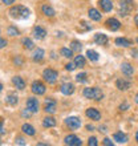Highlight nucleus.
Here are the masks:
<instances>
[{
	"label": "nucleus",
	"instance_id": "obj_32",
	"mask_svg": "<svg viewBox=\"0 0 138 146\" xmlns=\"http://www.w3.org/2000/svg\"><path fill=\"white\" fill-rule=\"evenodd\" d=\"M7 33H8L9 36H12V37H13V36H19V35H20V31H19V29H17L16 27L11 25V27H8Z\"/></svg>",
	"mask_w": 138,
	"mask_h": 146
},
{
	"label": "nucleus",
	"instance_id": "obj_41",
	"mask_svg": "<svg viewBox=\"0 0 138 146\" xmlns=\"http://www.w3.org/2000/svg\"><path fill=\"white\" fill-rule=\"evenodd\" d=\"M104 145H105V146H113V142H111V139L105 138V139H104Z\"/></svg>",
	"mask_w": 138,
	"mask_h": 146
},
{
	"label": "nucleus",
	"instance_id": "obj_45",
	"mask_svg": "<svg viewBox=\"0 0 138 146\" xmlns=\"http://www.w3.org/2000/svg\"><path fill=\"white\" fill-rule=\"evenodd\" d=\"M131 56H133V57H138V50L137 49H131Z\"/></svg>",
	"mask_w": 138,
	"mask_h": 146
},
{
	"label": "nucleus",
	"instance_id": "obj_35",
	"mask_svg": "<svg viewBox=\"0 0 138 146\" xmlns=\"http://www.w3.org/2000/svg\"><path fill=\"white\" fill-rule=\"evenodd\" d=\"M77 68V65H76V62H68L65 65V69L66 70H69V72H72V70H74Z\"/></svg>",
	"mask_w": 138,
	"mask_h": 146
},
{
	"label": "nucleus",
	"instance_id": "obj_9",
	"mask_svg": "<svg viewBox=\"0 0 138 146\" xmlns=\"http://www.w3.org/2000/svg\"><path fill=\"white\" fill-rule=\"evenodd\" d=\"M105 25H106L110 31H118L119 28H121V23H119L117 19H114V17H111V19H107L106 21H105Z\"/></svg>",
	"mask_w": 138,
	"mask_h": 146
},
{
	"label": "nucleus",
	"instance_id": "obj_44",
	"mask_svg": "<svg viewBox=\"0 0 138 146\" xmlns=\"http://www.w3.org/2000/svg\"><path fill=\"white\" fill-rule=\"evenodd\" d=\"M0 126H1V131H0V134L4 135V134H5V130H4V122H3V119H1V122H0Z\"/></svg>",
	"mask_w": 138,
	"mask_h": 146
},
{
	"label": "nucleus",
	"instance_id": "obj_14",
	"mask_svg": "<svg viewBox=\"0 0 138 146\" xmlns=\"http://www.w3.org/2000/svg\"><path fill=\"white\" fill-rule=\"evenodd\" d=\"M98 5L104 12H110L113 9V3L110 0H98Z\"/></svg>",
	"mask_w": 138,
	"mask_h": 146
},
{
	"label": "nucleus",
	"instance_id": "obj_51",
	"mask_svg": "<svg viewBox=\"0 0 138 146\" xmlns=\"http://www.w3.org/2000/svg\"><path fill=\"white\" fill-rule=\"evenodd\" d=\"M135 41H137V42H138V37H137V40H135Z\"/></svg>",
	"mask_w": 138,
	"mask_h": 146
},
{
	"label": "nucleus",
	"instance_id": "obj_39",
	"mask_svg": "<svg viewBox=\"0 0 138 146\" xmlns=\"http://www.w3.org/2000/svg\"><path fill=\"white\" fill-rule=\"evenodd\" d=\"M80 27L82 28V29H85V31H89V29H92V27H90V25H89L86 21H81V23H80Z\"/></svg>",
	"mask_w": 138,
	"mask_h": 146
},
{
	"label": "nucleus",
	"instance_id": "obj_37",
	"mask_svg": "<svg viewBox=\"0 0 138 146\" xmlns=\"http://www.w3.org/2000/svg\"><path fill=\"white\" fill-rule=\"evenodd\" d=\"M88 145H89V146H97V145H98V142H97V138H96V137H90V138L88 139Z\"/></svg>",
	"mask_w": 138,
	"mask_h": 146
},
{
	"label": "nucleus",
	"instance_id": "obj_23",
	"mask_svg": "<svg viewBox=\"0 0 138 146\" xmlns=\"http://www.w3.org/2000/svg\"><path fill=\"white\" fill-rule=\"evenodd\" d=\"M88 16L92 20H94V21H100L101 20V13L97 11L96 8H90V9L88 11Z\"/></svg>",
	"mask_w": 138,
	"mask_h": 146
},
{
	"label": "nucleus",
	"instance_id": "obj_28",
	"mask_svg": "<svg viewBox=\"0 0 138 146\" xmlns=\"http://www.w3.org/2000/svg\"><path fill=\"white\" fill-rule=\"evenodd\" d=\"M74 62H76L77 68H84L85 64H86V61H85V57H84V56H81V54L76 56V58H74Z\"/></svg>",
	"mask_w": 138,
	"mask_h": 146
},
{
	"label": "nucleus",
	"instance_id": "obj_12",
	"mask_svg": "<svg viewBox=\"0 0 138 146\" xmlns=\"http://www.w3.org/2000/svg\"><path fill=\"white\" fill-rule=\"evenodd\" d=\"M115 86L119 90H127L131 86V82L129 80H125V78H119V80L115 81Z\"/></svg>",
	"mask_w": 138,
	"mask_h": 146
},
{
	"label": "nucleus",
	"instance_id": "obj_19",
	"mask_svg": "<svg viewBox=\"0 0 138 146\" xmlns=\"http://www.w3.org/2000/svg\"><path fill=\"white\" fill-rule=\"evenodd\" d=\"M5 102L11 106H16L17 102H19V97L16 96V93H9L7 97H5Z\"/></svg>",
	"mask_w": 138,
	"mask_h": 146
},
{
	"label": "nucleus",
	"instance_id": "obj_20",
	"mask_svg": "<svg viewBox=\"0 0 138 146\" xmlns=\"http://www.w3.org/2000/svg\"><path fill=\"white\" fill-rule=\"evenodd\" d=\"M121 70H122V73L125 76H131V74L134 73V68H133L131 64H129V62H123L122 65H121Z\"/></svg>",
	"mask_w": 138,
	"mask_h": 146
},
{
	"label": "nucleus",
	"instance_id": "obj_16",
	"mask_svg": "<svg viewBox=\"0 0 138 146\" xmlns=\"http://www.w3.org/2000/svg\"><path fill=\"white\" fill-rule=\"evenodd\" d=\"M107 41H109V38L106 35H104V33H96L94 35V42L98 45H106Z\"/></svg>",
	"mask_w": 138,
	"mask_h": 146
},
{
	"label": "nucleus",
	"instance_id": "obj_43",
	"mask_svg": "<svg viewBox=\"0 0 138 146\" xmlns=\"http://www.w3.org/2000/svg\"><path fill=\"white\" fill-rule=\"evenodd\" d=\"M0 46H1V48H5V46H7V40L1 38V40H0Z\"/></svg>",
	"mask_w": 138,
	"mask_h": 146
},
{
	"label": "nucleus",
	"instance_id": "obj_49",
	"mask_svg": "<svg viewBox=\"0 0 138 146\" xmlns=\"http://www.w3.org/2000/svg\"><path fill=\"white\" fill-rule=\"evenodd\" d=\"M134 100H135V102H137V104H138V93H137V94H135V98H134Z\"/></svg>",
	"mask_w": 138,
	"mask_h": 146
},
{
	"label": "nucleus",
	"instance_id": "obj_38",
	"mask_svg": "<svg viewBox=\"0 0 138 146\" xmlns=\"http://www.w3.org/2000/svg\"><path fill=\"white\" fill-rule=\"evenodd\" d=\"M15 143H16V145H21V146L27 145V142H25V141H24V138H21V137H16Z\"/></svg>",
	"mask_w": 138,
	"mask_h": 146
},
{
	"label": "nucleus",
	"instance_id": "obj_7",
	"mask_svg": "<svg viewBox=\"0 0 138 146\" xmlns=\"http://www.w3.org/2000/svg\"><path fill=\"white\" fill-rule=\"evenodd\" d=\"M64 143L65 145H69V146H81L82 142H81V139L74 134H69L66 135L65 138H64Z\"/></svg>",
	"mask_w": 138,
	"mask_h": 146
},
{
	"label": "nucleus",
	"instance_id": "obj_3",
	"mask_svg": "<svg viewBox=\"0 0 138 146\" xmlns=\"http://www.w3.org/2000/svg\"><path fill=\"white\" fill-rule=\"evenodd\" d=\"M134 8V3L133 0H119V15L126 16L129 15Z\"/></svg>",
	"mask_w": 138,
	"mask_h": 146
},
{
	"label": "nucleus",
	"instance_id": "obj_2",
	"mask_svg": "<svg viewBox=\"0 0 138 146\" xmlns=\"http://www.w3.org/2000/svg\"><path fill=\"white\" fill-rule=\"evenodd\" d=\"M85 98H89V100H94V101H101L104 98V93L100 88H85L84 92H82Z\"/></svg>",
	"mask_w": 138,
	"mask_h": 146
},
{
	"label": "nucleus",
	"instance_id": "obj_46",
	"mask_svg": "<svg viewBox=\"0 0 138 146\" xmlns=\"http://www.w3.org/2000/svg\"><path fill=\"white\" fill-rule=\"evenodd\" d=\"M98 130L102 131V133H106L107 129H106V126H100V127H98Z\"/></svg>",
	"mask_w": 138,
	"mask_h": 146
},
{
	"label": "nucleus",
	"instance_id": "obj_31",
	"mask_svg": "<svg viewBox=\"0 0 138 146\" xmlns=\"http://www.w3.org/2000/svg\"><path fill=\"white\" fill-rule=\"evenodd\" d=\"M70 48H72L74 52H80L81 48H82V44H81L80 41H77V40H73V41L70 42Z\"/></svg>",
	"mask_w": 138,
	"mask_h": 146
},
{
	"label": "nucleus",
	"instance_id": "obj_15",
	"mask_svg": "<svg viewBox=\"0 0 138 146\" xmlns=\"http://www.w3.org/2000/svg\"><path fill=\"white\" fill-rule=\"evenodd\" d=\"M33 36L36 40H42L46 36V31L42 27H34L33 28Z\"/></svg>",
	"mask_w": 138,
	"mask_h": 146
},
{
	"label": "nucleus",
	"instance_id": "obj_33",
	"mask_svg": "<svg viewBox=\"0 0 138 146\" xmlns=\"http://www.w3.org/2000/svg\"><path fill=\"white\" fill-rule=\"evenodd\" d=\"M13 64H15L16 66H23V64H24V58H23V56H20V54L15 56V57H13Z\"/></svg>",
	"mask_w": 138,
	"mask_h": 146
},
{
	"label": "nucleus",
	"instance_id": "obj_13",
	"mask_svg": "<svg viewBox=\"0 0 138 146\" xmlns=\"http://www.w3.org/2000/svg\"><path fill=\"white\" fill-rule=\"evenodd\" d=\"M44 56H45V52H44V49H41V48H37V49H34L33 54H32V60H33L34 62H40V61H42Z\"/></svg>",
	"mask_w": 138,
	"mask_h": 146
},
{
	"label": "nucleus",
	"instance_id": "obj_10",
	"mask_svg": "<svg viewBox=\"0 0 138 146\" xmlns=\"http://www.w3.org/2000/svg\"><path fill=\"white\" fill-rule=\"evenodd\" d=\"M27 109H29L32 113H37L38 111V101H37V98L29 97V98L27 100Z\"/></svg>",
	"mask_w": 138,
	"mask_h": 146
},
{
	"label": "nucleus",
	"instance_id": "obj_29",
	"mask_svg": "<svg viewBox=\"0 0 138 146\" xmlns=\"http://www.w3.org/2000/svg\"><path fill=\"white\" fill-rule=\"evenodd\" d=\"M21 44H23V46L25 48V49H33V48H34L33 41H32L31 38H28V37L23 38V41H21Z\"/></svg>",
	"mask_w": 138,
	"mask_h": 146
},
{
	"label": "nucleus",
	"instance_id": "obj_50",
	"mask_svg": "<svg viewBox=\"0 0 138 146\" xmlns=\"http://www.w3.org/2000/svg\"><path fill=\"white\" fill-rule=\"evenodd\" d=\"M135 141L138 142V131H137V134H135Z\"/></svg>",
	"mask_w": 138,
	"mask_h": 146
},
{
	"label": "nucleus",
	"instance_id": "obj_42",
	"mask_svg": "<svg viewBox=\"0 0 138 146\" xmlns=\"http://www.w3.org/2000/svg\"><path fill=\"white\" fill-rule=\"evenodd\" d=\"M1 3H3L4 5H11L12 3H15V0H1Z\"/></svg>",
	"mask_w": 138,
	"mask_h": 146
},
{
	"label": "nucleus",
	"instance_id": "obj_30",
	"mask_svg": "<svg viewBox=\"0 0 138 146\" xmlns=\"http://www.w3.org/2000/svg\"><path fill=\"white\" fill-rule=\"evenodd\" d=\"M60 53H61L62 57L70 58L73 56V49L72 48H70V49H69V48H61V49H60Z\"/></svg>",
	"mask_w": 138,
	"mask_h": 146
},
{
	"label": "nucleus",
	"instance_id": "obj_6",
	"mask_svg": "<svg viewBox=\"0 0 138 146\" xmlns=\"http://www.w3.org/2000/svg\"><path fill=\"white\" fill-rule=\"evenodd\" d=\"M31 89H32V92L34 93V94H37V96H41V94H44L45 93V85L42 84L41 81H33L32 82V86H31Z\"/></svg>",
	"mask_w": 138,
	"mask_h": 146
},
{
	"label": "nucleus",
	"instance_id": "obj_17",
	"mask_svg": "<svg viewBox=\"0 0 138 146\" xmlns=\"http://www.w3.org/2000/svg\"><path fill=\"white\" fill-rule=\"evenodd\" d=\"M12 84L15 85L19 90H23V89L25 88V81H24L20 76H15V77H13V78H12Z\"/></svg>",
	"mask_w": 138,
	"mask_h": 146
},
{
	"label": "nucleus",
	"instance_id": "obj_1",
	"mask_svg": "<svg viewBox=\"0 0 138 146\" xmlns=\"http://www.w3.org/2000/svg\"><path fill=\"white\" fill-rule=\"evenodd\" d=\"M9 15L13 19L17 20H25L29 17V9L24 5H15L9 9Z\"/></svg>",
	"mask_w": 138,
	"mask_h": 146
},
{
	"label": "nucleus",
	"instance_id": "obj_21",
	"mask_svg": "<svg viewBox=\"0 0 138 146\" xmlns=\"http://www.w3.org/2000/svg\"><path fill=\"white\" fill-rule=\"evenodd\" d=\"M41 12L46 16V17H53L54 16V9L50 7V5H48V4L41 5Z\"/></svg>",
	"mask_w": 138,
	"mask_h": 146
},
{
	"label": "nucleus",
	"instance_id": "obj_47",
	"mask_svg": "<svg viewBox=\"0 0 138 146\" xmlns=\"http://www.w3.org/2000/svg\"><path fill=\"white\" fill-rule=\"evenodd\" d=\"M93 129H94V126L93 125H86V130H89V131H92Z\"/></svg>",
	"mask_w": 138,
	"mask_h": 146
},
{
	"label": "nucleus",
	"instance_id": "obj_24",
	"mask_svg": "<svg viewBox=\"0 0 138 146\" xmlns=\"http://www.w3.org/2000/svg\"><path fill=\"white\" fill-rule=\"evenodd\" d=\"M42 126L44 127H53L56 126V119L53 117H45L42 119Z\"/></svg>",
	"mask_w": 138,
	"mask_h": 146
},
{
	"label": "nucleus",
	"instance_id": "obj_26",
	"mask_svg": "<svg viewBox=\"0 0 138 146\" xmlns=\"http://www.w3.org/2000/svg\"><path fill=\"white\" fill-rule=\"evenodd\" d=\"M86 56H88V58L90 60V61H98V58H100V54L97 53L96 50H93V49L86 50Z\"/></svg>",
	"mask_w": 138,
	"mask_h": 146
},
{
	"label": "nucleus",
	"instance_id": "obj_18",
	"mask_svg": "<svg viewBox=\"0 0 138 146\" xmlns=\"http://www.w3.org/2000/svg\"><path fill=\"white\" fill-rule=\"evenodd\" d=\"M113 139L118 143H125L127 142V135L125 133H122V131H117V133L113 134Z\"/></svg>",
	"mask_w": 138,
	"mask_h": 146
},
{
	"label": "nucleus",
	"instance_id": "obj_48",
	"mask_svg": "<svg viewBox=\"0 0 138 146\" xmlns=\"http://www.w3.org/2000/svg\"><path fill=\"white\" fill-rule=\"evenodd\" d=\"M134 23H135V25L138 27V15H135V16H134Z\"/></svg>",
	"mask_w": 138,
	"mask_h": 146
},
{
	"label": "nucleus",
	"instance_id": "obj_25",
	"mask_svg": "<svg viewBox=\"0 0 138 146\" xmlns=\"http://www.w3.org/2000/svg\"><path fill=\"white\" fill-rule=\"evenodd\" d=\"M21 130H23V133H25L27 135H34V127L32 126V125H29V123H24L23 126H21Z\"/></svg>",
	"mask_w": 138,
	"mask_h": 146
},
{
	"label": "nucleus",
	"instance_id": "obj_40",
	"mask_svg": "<svg viewBox=\"0 0 138 146\" xmlns=\"http://www.w3.org/2000/svg\"><path fill=\"white\" fill-rule=\"evenodd\" d=\"M118 109H119L121 111H126L127 109H129V104H127L126 101H125V102H122V104L119 105V108H118Z\"/></svg>",
	"mask_w": 138,
	"mask_h": 146
},
{
	"label": "nucleus",
	"instance_id": "obj_8",
	"mask_svg": "<svg viewBox=\"0 0 138 146\" xmlns=\"http://www.w3.org/2000/svg\"><path fill=\"white\" fill-rule=\"evenodd\" d=\"M85 114H86V117H88V118L93 119V121H100V119H101V113L98 111V109H96V108L86 109Z\"/></svg>",
	"mask_w": 138,
	"mask_h": 146
},
{
	"label": "nucleus",
	"instance_id": "obj_34",
	"mask_svg": "<svg viewBox=\"0 0 138 146\" xmlns=\"http://www.w3.org/2000/svg\"><path fill=\"white\" fill-rule=\"evenodd\" d=\"M76 81L77 82H86L88 81V74L86 73H78L76 76Z\"/></svg>",
	"mask_w": 138,
	"mask_h": 146
},
{
	"label": "nucleus",
	"instance_id": "obj_36",
	"mask_svg": "<svg viewBox=\"0 0 138 146\" xmlns=\"http://www.w3.org/2000/svg\"><path fill=\"white\" fill-rule=\"evenodd\" d=\"M31 114H32V111L29 109H23L21 110V117H24V118H29Z\"/></svg>",
	"mask_w": 138,
	"mask_h": 146
},
{
	"label": "nucleus",
	"instance_id": "obj_11",
	"mask_svg": "<svg viewBox=\"0 0 138 146\" xmlns=\"http://www.w3.org/2000/svg\"><path fill=\"white\" fill-rule=\"evenodd\" d=\"M60 92H61L62 94H65V96H70V94H73V92H74V85L70 84V82L61 84V86H60Z\"/></svg>",
	"mask_w": 138,
	"mask_h": 146
},
{
	"label": "nucleus",
	"instance_id": "obj_4",
	"mask_svg": "<svg viewBox=\"0 0 138 146\" xmlns=\"http://www.w3.org/2000/svg\"><path fill=\"white\" fill-rule=\"evenodd\" d=\"M42 77H44V80H45L48 84H54L58 78V73H57V70L52 69V68H46V69L42 72Z\"/></svg>",
	"mask_w": 138,
	"mask_h": 146
},
{
	"label": "nucleus",
	"instance_id": "obj_27",
	"mask_svg": "<svg viewBox=\"0 0 138 146\" xmlns=\"http://www.w3.org/2000/svg\"><path fill=\"white\" fill-rule=\"evenodd\" d=\"M44 110H45L48 114H53L54 111H56V102H45Z\"/></svg>",
	"mask_w": 138,
	"mask_h": 146
},
{
	"label": "nucleus",
	"instance_id": "obj_5",
	"mask_svg": "<svg viewBox=\"0 0 138 146\" xmlns=\"http://www.w3.org/2000/svg\"><path fill=\"white\" fill-rule=\"evenodd\" d=\"M65 125L69 129H72V130H77V129L81 126V119L78 118V117L72 115V117H68V118L65 119Z\"/></svg>",
	"mask_w": 138,
	"mask_h": 146
},
{
	"label": "nucleus",
	"instance_id": "obj_22",
	"mask_svg": "<svg viewBox=\"0 0 138 146\" xmlns=\"http://www.w3.org/2000/svg\"><path fill=\"white\" fill-rule=\"evenodd\" d=\"M114 42H115V45L122 46V48H127V46L131 45V41H130V40H127V38H125V37H117Z\"/></svg>",
	"mask_w": 138,
	"mask_h": 146
}]
</instances>
